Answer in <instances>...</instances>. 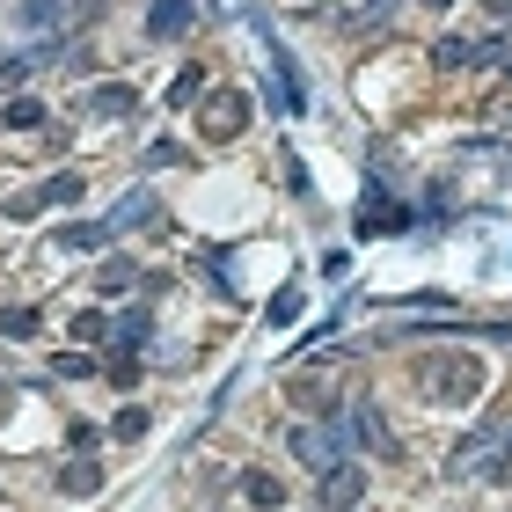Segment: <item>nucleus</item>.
<instances>
[{"mask_svg":"<svg viewBox=\"0 0 512 512\" xmlns=\"http://www.w3.org/2000/svg\"><path fill=\"white\" fill-rule=\"evenodd\" d=\"M96 8L103 0H22V22H30V30H88Z\"/></svg>","mask_w":512,"mask_h":512,"instance_id":"39448f33","label":"nucleus"},{"mask_svg":"<svg viewBox=\"0 0 512 512\" xmlns=\"http://www.w3.org/2000/svg\"><path fill=\"white\" fill-rule=\"evenodd\" d=\"M198 125L213 132V139H242V132H249V96H235V88L198 96Z\"/></svg>","mask_w":512,"mask_h":512,"instance_id":"20e7f679","label":"nucleus"},{"mask_svg":"<svg viewBox=\"0 0 512 512\" xmlns=\"http://www.w3.org/2000/svg\"><path fill=\"white\" fill-rule=\"evenodd\" d=\"M352 432H359V447H374V454H395V432H388V417H381V403H359V417H352Z\"/></svg>","mask_w":512,"mask_h":512,"instance_id":"9d476101","label":"nucleus"},{"mask_svg":"<svg viewBox=\"0 0 512 512\" xmlns=\"http://www.w3.org/2000/svg\"><path fill=\"white\" fill-rule=\"evenodd\" d=\"M132 286H139V264H125V256L103 264V278H96V293H132Z\"/></svg>","mask_w":512,"mask_h":512,"instance_id":"a211bd4d","label":"nucleus"},{"mask_svg":"<svg viewBox=\"0 0 512 512\" xmlns=\"http://www.w3.org/2000/svg\"><path fill=\"white\" fill-rule=\"evenodd\" d=\"M103 374H110V388H139V359H110Z\"/></svg>","mask_w":512,"mask_h":512,"instance_id":"5701e85b","label":"nucleus"},{"mask_svg":"<svg viewBox=\"0 0 512 512\" xmlns=\"http://www.w3.org/2000/svg\"><path fill=\"white\" fill-rule=\"evenodd\" d=\"M74 198H81V176H44L37 191L8 198V220H37V213H52V205H74Z\"/></svg>","mask_w":512,"mask_h":512,"instance_id":"423d86ee","label":"nucleus"},{"mask_svg":"<svg viewBox=\"0 0 512 512\" xmlns=\"http://www.w3.org/2000/svg\"><path fill=\"white\" fill-rule=\"evenodd\" d=\"M286 447H293V461H308V469L322 476V469H337V461L352 454V439H344V425H293Z\"/></svg>","mask_w":512,"mask_h":512,"instance_id":"7ed1b4c3","label":"nucleus"},{"mask_svg":"<svg viewBox=\"0 0 512 512\" xmlns=\"http://www.w3.org/2000/svg\"><path fill=\"white\" fill-rule=\"evenodd\" d=\"M198 81H205L198 66H191V74H176V88H169V103H198Z\"/></svg>","mask_w":512,"mask_h":512,"instance_id":"393cba45","label":"nucleus"},{"mask_svg":"<svg viewBox=\"0 0 512 512\" xmlns=\"http://www.w3.org/2000/svg\"><path fill=\"white\" fill-rule=\"evenodd\" d=\"M293 315H300V286H286V293H278V300H271V322H278V330H286V322H293Z\"/></svg>","mask_w":512,"mask_h":512,"instance_id":"4be33fe9","label":"nucleus"},{"mask_svg":"<svg viewBox=\"0 0 512 512\" xmlns=\"http://www.w3.org/2000/svg\"><path fill=\"white\" fill-rule=\"evenodd\" d=\"M30 66L37 59H0V88H22V81H30Z\"/></svg>","mask_w":512,"mask_h":512,"instance_id":"b1692460","label":"nucleus"},{"mask_svg":"<svg viewBox=\"0 0 512 512\" xmlns=\"http://www.w3.org/2000/svg\"><path fill=\"white\" fill-rule=\"evenodd\" d=\"M191 30H198V8H191V0H147V37H154V44H183Z\"/></svg>","mask_w":512,"mask_h":512,"instance_id":"6e6552de","label":"nucleus"},{"mask_svg":"<svg viewBox=\"0 0 512 512\" xmlns=\"http://www.w3.org/2000/svg\"><path fill=\"white\" fill-rule=\"evenodd\" d=\"M483 8H491L498 22H512V0H483Z\"/></svg>","mask_w":512,"mask_h":512,"instance_id":"bb28decb","label":"nucleus"},{"mask_svg":"<svg viewBox=\"0 0 512 512\" xmlns=\"http://www.w3.org/2000/svg\"><path fill=\"white\" fill-rule=\"evenodd\" d=\"M447 476L505 483V476H512V425H483V432H469V439H461V447L447 454Z\"/></svg>","mask_w":512,"mask_h":512,"instance_id":"f03ea898","label":"nucleus"},{"mask_svg":"<svg viewBox=\"0 0 512 512\" xmlns=\"http://www.w3.org/2000/svg\"><path fill=\"white\" fill-rule=\"evenodd\" d=\"M432 59H439V66H447V74H454V66H476V44H469V37H447V44H439Z\"/></svg>","mask_w":512,"mask_h":512,"instance_id":"aec40b11","label":"nucleus"},{"mask_svg":"<svg viewBox=\"0 0 512 512\" xmlns=\"http://www.w3.org/2000/svg\"><path fill=\"white\" fill-rule=\"evenodd\" d=\"M417 388L432 395V403H454V410H469L483 388H491V374H483V359L476 352H432L425 366H417Z\"/></svg>","mask_w":512,"mask_h":512,"instance_id":"f257e3e1","label":"nucleus"},{"mask_svg":"<svg viewBox=\"0 0 512 512\" xmlns=\"http://www.w3.org/2000/svg\"><path fill=\"white\" fill-rule=\"evenodd\" d=\"M110 432H118V439H139V432H147V410H139V403H125V410H118V425H110Z\"/></svg>","mask_w":512,"mask_h":512,"instance_id":"412c9836","label":"nucleus"},{"mask_svg":"<svg viewBox=\"0 0 512 512\" xmlns=\"http://www.w3.org/2000/svg\"><path fill=\"white\" fill-rule=\"evenodd\" d=\"M103 242H110L103 220H66V227H59V249H103Z\"/></svg>","mask_w":512,"mask_h":512,"instance_id":"ddd939ff","label":"nucleus"},{"mask_svg":"<svg viewBox=\"0 0 512 512\" xmlns=\"http://www.w3.org/2000/svg\"><path fill=\"white\" fill-rule=\"evenodd\" d=\"M52 374H59V381H96L103 366L88 359V352H59V359H52Z\"/></svg>","mask_w":512,"mask_h":512,"instance_id":"f3484780","label":"nucleus"},{"mask_svg":"<svg viewBox=\"0 0 512 512\" xmlns=\"http://www.w3.org/2000/svg\"><path fill=\"white\" fill-rule=\"evenodd\" d=\"M59 491H66V498H96V491H103V461H88V454L66 461V469H59Z\"/></svg>","mask_w":512,"mask_h":512,"instance_id":"f8f14e48","label":"nucleus"},{"mask_svg":"<svg viewBox=\"0 0 512 512\" xmlns=\"http://www.w3.org/2000/svg\"><path fill=\"white\" fill-rule=\"evenodd\" d=\"M176 161H183V147H161V139L147 147V169H176Z\"/></svg>","mask_w":512,"mask_h":512,"instance_id":"a878e982","label":"nucleus"},{"mask_svg":"<svg viewBox=\"0 0 512 512\" xmlns=\"http://www.w3.org/2000/svg\"><path fill=\"white\" fill-rule=\"evenodd\" d=\"M37 330H44L37 308H0V337H8V344H30Z\"/></svg>","mask_w":512,"mask_h":512,"instance_id":"4468645a","label":"nucleus"},{"mask_svg":"<svg viewBox=\"0 0 512 512\" xmlns=\"http://www.w3.org/2000/svg\"><path fill=\"white\" fill-rule=\"evenodd\" d=\"M0 118H8V132H44V103H37V96H15Z\"/></svg>","mask_w":512,"mask_h":512,"instance_id":"2eb2a0df","label":"nucleus"},{"mask_svg":"<svg viewBox=\"0 0 512 512\" xmlns=\"http://www.w3.org/2000/svg\"><path fill=\"white\" fill-rule=\"evenodd\" d=\"M74 344H110V315H74Z\"/></svg>","mask_w":512,"mask_h":512,"instance_id":"6ab92c4d","label":"nucleus"},{"mask_svg":"<svg viewBox=\"0 0 512 512\" xmlns=\"http://www.w3.org/2000/svg\"><path fill=\"white\" fill-rule=\"evenodd\" d=\"M315 498H322V505H330V512H352V505L366 498V469H359V461H352V454H344V461H337V469H322V483H315Z\"/></svg>","mask_w":512,"mask_h":512,"instance_id":"0eeeda50","label":"nucleus"},{"mask_svg":"<svg viewBox=\"0 0 512 512\" xmlns=\"http://www.w3.org/2000/svg\"><path fill=\"white\" fill-rule=\"evenodd\" d=\"M242 498H249L256 512H278V505H286V483H278L271 469H242Z\"/></svg>","mask_w":512,"mask_h":512,"instance_id":"9b49d317","label":"nucleus"},{"mask_svg":"<svg viewBox=\"0 0 512 512\" xmlns=\"http://www.w3.org/2000/svg\"><path fill=\"white\" fill-rule=\"evenodd\" d=\"M147 213H154V198H147V191H132V198H125V205H118V213H110L103 227H110V235H125V227H139Z\"/></svg>","mask_w":512,"mask_h":512,"instance_id":"dca6fc26","label":"nucleus"},{"mask_svg":"<svg viewBox=\"0 0 512 512\" xmlns=\"http://www.w3.org/2000/svg\"><path fill=\"white\" fill-rule=\"evenodd\" d=\"M425 8H432V15H447V8H454V0H425Z\"/></svg>","mask_w":512,"mask_h":512,"instance_id":"cd10ccee","label":"nucleus"},{"mask_svg":"<svg viewBox=\"0 0 512 512\" xmlns=\"http://www.w3.org/2000/svg\"><path fill=\"white\" fill-rule=\"evenodd\" d=\"M88 110H96V118H132V110H139V88H132V81H103L96 96H88Z\"/></svg>","mask_w":512,"mask_h":512,"instance_id":"1a4fd4ad","label":"nucleus"}]
</instances>
